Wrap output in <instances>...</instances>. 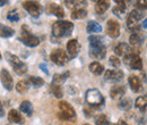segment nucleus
Here are the masks:
<instances>
[{
	"instance_id": "obj_30",
	"label": "nucleus",
	"mask_w": 147,
	"mask_h": 125,
	"mask_svg": "<svg viewBox=\"0 0 147 125\" xmlns=\"http://www.w3.org/2000/svg\"><path fill=\"white\" fill-rule=\"evenodd\" d=\"M87 15V12L85 8H78V9H75L71 13V18L73 19H82V18H85Z\"/></svg>"
},
{
	"instance_id": "obj_46",
	"label": "nucleus",
	"mask_w": 147,
	"mask_h": 125,
	"mask_svg": "<svg viewBox=\"0 0 147 125\" xmlns=\"http://www.w3.org/2000/svg\"><path fill=\"white\" fill-rule=\"evenodd\" d=\"M84 125H90V124H84Z\"/></svg>"
},
{
	"instance_id": "obj_11",
	"label": "nucleus",
	"mask_w": 147,
	"mask_h": 125,
	"mask_svg": "<svg viewBox=\"0 0 147 125\" xmlns=\"http://www.w3.org/2000/svg\"><path fill=\"white\" fill-rule=\"evenodd\" d=\"M0 80H1V83L3 85V88L8 91L13 90V87H14V80H13V76L10 75V73L2 68L1 72H0Z\"/></svg>"
},
{
	"instance_id": "obj_34",
	"label": "nucleus",
	"mask_w": 147,
	"mask_h": 125,
	"mask_svg": "<svg viewBox=\"0 0 147 125\" xmlns=\"http://www.w3.org/2000/svg\"><path fill=\"white\" fill-rule=\"evenodd\" d=\"M28 82L35 87H42L44 84V80L38 77V76H30L28 77Z\"/></svg>"
},
{
	"instance_id": "obj_5",
	"label": "nucleus",
	"mask_w": 147,
	"mask_h": 125,
	"mask_svg": "<svg viewBox=\"0 0 147 125\" xmlns=\"http://www.w3.org/2000/svg\"><path fill=\"white\" fill-rule=\"evenodd\" d=\"M5 56H6V58H7L8 63L11 65L13 70L15 71L16 74H18V75H23V74H25V73L27 72V66H26V64H25V63H23L17 56L9 54V53H7Z\"/></svg>"
},
{
	"instance_id": "obj_6",
	"label": "nucleus",
	"mask_w": 147,
	"mask_h": 125,
	"mask_svg": "<svg viewBox=\"0 0 147 125\" xmlns=\"http://www.w3.org/2000/svg\"><path fill=\"white\" fill-rule=\"evenodd\" d=\"M143 18V13L138 12V10H131L129 13L128 17H127V27H128L129 31H132V32H138L139 31V20Z\"/></svg>"
},
{
	"instance_id": "obj_14",
	"label": "nucleus",
	"mask_w": 147,
	"mask_h": 125,
	"mask_svg": "<svg viewBox=\"0 0 147 125\" xmlns=\"http://www.w3.org/2000/svg\"><path fill=\"white\" fill-rule=\"evenodd\" d=\"M45 12H47L48 14H52V15H55V16H57L58 18H62L63 16H65L63 8H62L61 6H59V5H55V3H53V2H50V3L47 5V7H45Z\"/></svg>"
},
{
	"instance_id": "obj_32",
	"label": "nucleus",
	"mask_w": 147,
	"mask_h": 125,
	"mask_svg": "<svg viewBox=\"0 0 147 125\" xmlns=\"http://www.w3.org/2000/svg\"><path fill=\"white\" fill-rule=\"evenodd\" d=\"M69 76V72H65L62 74H55L53 76V83H57V84H60L62 83L65 80H67Z\"/></svg>"
},
{
	"instance_id": "obj_44",
	"label": "nucleus",
	"mask_w": 147,
	"mask_h": 125,
	"mask_svg": "<svg viewBox=\"0 0 147 125\" xmlns=\"http://www.w3.org/2000/svg\"><path fill=\"white\" fill-rule=\"evenodd\" d=\"M7 3V1L6 0H0V6H2V5H6Z\"/></svg>"
},
{
	"instance_id": "obj_37",
	"label": "nucleus",
	"mask_w": 147,
	"mask_h": 125,
	"mask_svg": "<svg viewBox=\"0 0 147 125\" xmlns=\"http://www.w3.org/2000/svg\"><path fill=\"white\" fill-rule=\"evenodd\" d=\"M147 8V1H137L136 2V10L143 13V10H145Z\"/></svg>"
},
{
	"instance_id": "obj_40",
	"label": "nucleus",
	"mask_w": 147,
	"mask_h": 125,
	"mask_svg": "<svg viewBox=\"0 0 147 125\" xmlns=\"http://www.w3.org/2000/svg\"><path fill=\"white\" fill-rule=\"evenodd\" d=\"M3 114H5V111H3V106H2V104H1V101H0V117H2Z\"/></svg>"
},
{
	"instance_id": "obj_27",
	"label": "nucleus",
	"mask_w": 147,
	"mask_h": 125,
	"mask_svg": "<svg viewBox=\"0 0 147 125\" xmlns=\"http://www.w3.org/2000/svg\"><path fill=\"white\" fill-rule=\"evenodd\" d=\"M90 71L92 72L93 74H95V75H101L104 71V67L98 61H93V63L90 64Z\"/></svg>"
},
{
	"instance_id": "obj_41",
	"label": "nucleus",
	"mask_w": 147,
	"mask_h": 125,
	"mask_svg": "<svg viewBox=\"0 0 147 125\" xmlns=\"http://www.w3.org/2000/svg\"><path fill=\"white\" fill-rule=\"evenodd\" d=\"M40 68H41V70H42V71H44V72H45V73H47V74H48V73H49V71H48V70H47V68H45V65H43V64H41V65H40Z\"/></svg>"
},
{
	"instance_id": "obj_35",
	"label": "nucleus",
	"mask_w": 147,
	"mask_h": 125,
	"mask_svg": "<svg viewBox=\"0 0 147 125\" xmlns=\"http://www.w3.org/2000/svg\"><path fill=\"white\" fill-rule=\"evenodd\" d=\"M7 18H8L9 20H11V22H18L19 15H18V13H17V10H11V12H9L8 15H7Z\"/></svg>"
},
{
	"instance_id": "obj_25",
	"label": "nucleus",
	"mask_w": 147,
	"mask_h": 125,
	"mask_svg": "<svg viewBox=\"0 0 147 125\" xmlns=\"http://www.w3.org/2000/svg\"><path fill=\"white\" fill-rule=\"evenodd\" d=\"M15 34V31L7 26V25H3V24H0V36L1 38H10Z\"/></svg>"
},
{
	"instance_id": "obj_36",
	"label": "nucleus",
	"mask_w": 147,
	"mask_h": 125,
	"mask_svg": "<svg viewBox=\"0 0 147 125\" xmlns=\"http://www.w3.org/2000/svg\"><path fill=\"white\" fill-rule=\"evenodd\" d=\"M119 107L125 109V110H127V109H129V108L131 107V100L129 98H126V99L121 100L120 104H119Z\"/></svg>"
},
{
	"instance_id": "obj_15",
	"label": "nucleus",
	"mask_w": 147,
	"mask_h": 125,
	"mask_svg": "<svg viewBox=\"0 0 147 125\" xmlns=\"http://www.w3.org/2000/svg\"><path fill=\"white\" fill-rule=\"evenodd\" d=\"M114 54L117 56H121V57H126L128 55L132 54V50L131 48L129 47V44L125 43V42H120L115 46L114 48Z\"/></svg>"
},
{
	"instance_id": "obj_7",
	"label": "nucleus",
	"mask_w": 147,
	"mask_h": 125,
	"mask_svg": "<svg viewBox=\"0 0 147 125\" xmlns=\"http://www.w3.org/2000/svg\"><path fill=\"white\" fill-rule=\"evenodd\" d=\"M25 46H27V47H36L40 44V39L37 38V36H33L31 32H30V30H28V27L26 26V25H24V26H22V34H20V39H19Z\"/></svg>"
},
{
	"instance_id": "obj_47",
	"label": "nucleus",
	"mask_w": 147,
	"mask_h": 125,
	"mask_svg": "<svg viewBox=\"0 0 147 125\" xmlns=\"http://www.w3.org/2000/svg\"><path fill=\"white\" fill-rule=\"evenodd\" d=\"M138 125H143V124H138Z\"/></svg>"
},
{
	"instance_id": "obj_21",
	"label": "nucleus",
	"mask_w": 147,
	"mask_h": 125,
	"mask_svg": "<svg viewBox=\"0 0 147 125\" xmlns=\"http://www.w3.org/2000/svg\"><path fill=\"white\" fill-rule=\"evenodd\" d=\"M129 42L132 47H139L144 42V36H142L139 32H134L129 38Z\"/></svg>"
},
{
	"instance_id": "obj_1",
	"label": "nucleus",
	"mask_w": 147,
	"mask_h": 125,
	"mask_svg": "<svg viewBox=\"0 0 147 125\" xmlns=\"http://www.w3.org/2000/svg\"><path fill=\"white\" fill-rule=\"evenodd\" d=\"M90 41V56L94 59H103L107 55V48L103 43V38L97 36H91Z\"/></svg>"
},
{
	"instance_id": "obj_42",
	"label": "nucleus",
	"mask_w": 147,
	"mask_h": 125,
	"mask_svg": "<svg viewBox=\"0 0 147 125\" xmlns=\"http://www.w3.org/2000/svg\"><path fill=\"white\" fill-rule=\"evenodd\" d=\"M114 125H128V124H127V123H126L125 121H122V120H120V121H119L118 123H115V124H114Z\"/></svg>"
},
{
	"instance_id": "obj_10",
	"label": "nucleus",
	"mask_w": 147,
	"mask_h": 125,
	"mask_svg": "<svg viewBox=\"0 0 147 125\" xmlns=\"http://www.w3.org/2000/svg\"><path fill=\"white\" fill-rule=\"evenodd\" d=\"M125 63L128 64L130 68L132 70H142L143 68V61L142 58L138 55L130 54L125 57Z\"/></svg>"
},
{
	"instance_id": "obj_9",
	"label": "nucleus",
	"mask_w": 147,
	"mask_h": 125,
	"mask_svg": "<svg viewBox=\"0 0 147 125\" xmlns=\"http://www.w3.org/2000/svg\"><path fill=\"white\" fill-rule=\"evenodd\" d=\"M23 7L33 17H38L41 15V13H42V6L37 1H24L23 2Z\"/></svg>"
},
{
	"instance_id": "obj_2",
	"label": "nucleus",
	"mask_w": 147,
	"mask_h": 125,
	"mask_svg": "<svg viewBox=\"0 0 147 125\" xmlns=\"http://www.w3.org/2000/svg\"><path fill=\"white\" fill-rule=\"evenodd\" d=\"M74 24L69 20H57L52 25V36L55 39L67 38L73 33Z\"/></svg>"
},
{
	"instance_id": "obj_23",
	"label": "nucleus",
	"mask_w": 147,
	"mask_h": 125,
	"mask_svg": "<svg viewBox=\"0 0 147 125\" xmlns=\"http://www.w3.org/2000/svg\"><path fill=\"white\" fill-rule=\"evenodd\" d=\"M135 106L138 108L140 111H145L147 110V96H140L136 99L135 101Z\"/></svg>"
},
{
	"instance_id": "obj_4",
	"label": "nucleus",
	"mask_w": 147,
	"mask_h": 125,
	"mask_svg": "<svg viewBox=\"0 0 147 125\" xmlns=\"http://www.w3.org/2000/svg\"><path fill=\"white\" fill-rule=\"evenodd\" d=\"M58 107H59V113H58V116L60 120H63V121H75L76 120V111L73 108V106L70 104H68L67 101H60L58 104Z\"/></svg>"
},
{
	"instance_id": "obj_26",
	"label": "nucleus",
	"mask_w": 147,
	"mask_h": 125,
	"mask_svg": "<svg viewBox=\"0 0 147 125\" xmlns=\"http://www.w3.org/2000/svg\"><path fill=\"white\" fill-rule=\"evenodd\" d=\"M19 109H20L22 113L26 114L27 116H31V115L33 114V106H32V104H31L30 101H27V100H25V101H23V102L20 104Z\"/></svg>"
},
{
	"instance_id": "obj_31",
	"label": "nucleus",
	"mask_w": 147,
	"mask_h": 125,
	"mask_svg": "<svg viewBox=\"0 0 147 125\" xmlns=\"http://www.w3.org/2000/svg\"><path fill=\"white\" fill-rule=\"evenodd\" d=\"M95 124L96 125H110V121L107 115L100 114L95 117Z\"/></svg>"
},
{
	"instance_id": "obj_17",
	"label": "nucleus",
	"mask_w": 147,
	"mask_h": 125,
	"mask_svg": "<svg viewBox=\"0 0 147 125\" xmlns=\"http://www.w3.org/2000/svg\"><path fill=\"white\" fill-rule=\"evenodd\" d=\"M104 77L105 80H109V81H120L122 80L123 77V72L119 71V70H108L104 74Z\"/></svg>"
},
{
	"instance_id": "obj_20",
	"label": "nucleus",
	"mask_w": 147,
	"mask_h": 125,
	"mask_svg": "<svg viewBox=\"0 0 147 125\" xmlns=\"http://www.w3.org/2000/svg\"><path fill=\"white\" fill-rule=\"evenodd\" d=\"M110 7V1H105V0H100V1H96L95 3V12L96 14L101 15V14H104L108 8Z\"/></svg>"
},
{
	"instance_id": "obj_22",
	"label": "nucleus",
	"mask_w": 147,
	"mask_h": 125,
	"mask_svg": "<svg viewBox=\"0 0 147 125\" xmlns=\"http://www.w3.org/2000/svg\"><path fill=\"white\" fill-rule=\"evenodd\" d=\"M117 6L113 8V14L119 16V17H123L125 13H126V2L125 1H119L117 0Z\"/></svg>"
},
{
	"instance_id": "obj_12",
	"label": "nucleus",
	"mask_w": 147,
	"mask_h": 125,
	"mask_svg": "<svg viewBox=\"0 0 147 125\" xmlns=\"http://www.w3.org/2000/svg\"><path fill=\"white\" fill-rule=\"evenodd\" d=\"M107 33L108 36L115 39L120 36V24L115 19H109L107 23Z\"/></svg>"
},
{
	"instance_id": "obj_8",
	"label": "nucleus",
	"mask_w": 147,
	"mask_h": 125,
	"mask_svg": "<svg viewBox=\"0 0 147 125\" xmlns=\"http://www.w3.org/2000/svg\"><path fill=\"white\" fill-rule=\"evenodd\" d=\"M50 59L55 63V65L62 66V65H65V64L68 61L69 57H68L67 53H66L63 49L58 48V49H55V50L51 53V55H50Z\"/></svg>"
},
{
	"instance_id": "obj_45",
	"label": "nucleus",
	"mask_w": 147,
	"mask_h": 125,
	"mask_svg": "<svg viewBox=\"0 0 147 125\" xmlns=\"http://www.w3.org/2000/svg\"><path fill=\"white\" fill-rule=\"evenodd\" d=\"M0 59H1V54H0Z\"/></svg>"
},
{
	"instance_id": "obj_3",
	"label": "nucleus",
	"mask_w": 147,
	"mask_h": 125,
	"mask_svg": "<svg viewBox=\"0 0 147 125\" xmlns=\"http://www.w3.org/2000/svg\"><path fill=\"white\" fill-rule=\"evenodd\" d=\"M85 99H86V102L88 104V106L92 108H100L104 104V98L97 89L87 90L86 94H85Z\"/></svg>"
},
{
	"instance_id": "obj_28",
	"label": "nucleus",
	"mask_w": 147,
	"mask_h": 125,
	"mask_svg": "<svg viewBox=\"0 0 147 125\" xmlns=\"http://www.w3.org/2000/svg\"><path fill=\"white\" fill-rule=\"evenodd\" d=\"M50 91L52 92V94L55 96V98H62L63 96V91L60 84H57V83H51V87H50Z\"/></svg>"
},
{
	"instance_id": "obj_29",
	"label": "nucleus",
	"mask_w": 147,
	"mask_h": 125,
	"mask_svg": "<svg viewBox=\"0 0 147 125\" xmlns=\"http://www.w3.org/2000/svg\"><path fill=\"white\" fill-rule=\"evenodd\" d=\"M65 3H66V6L68 7V8H70V9H78V8H84L85 6H86V1H65Z\"/></svg>"
},
{
	"instance_id": "obj_19",
	"label": "nucleus",
	"mask_w": 147,
	"mask_h": 125,
	"mask_svg": "<svg viewBox=\"0 0 147 125\" xmlns=\"http://www.w3.org/2000/svg\"><path fill=\"white\" fill-rule=\"evenodd\" d=\"M128 83L130 85V89L134 92H139L142 90V83L138 79V76L136 75H130L128 77Z\"/></svg>"
},
{
	"instance_id": "obj_16",
	"label": "nucleus",
	"mask_w": 147,
	"mask_h": 125,
	"mask_svg": "<svg viewBox=\"0 0 147 125\" xmlns=\"http://www.w3.org/2000/svg\"><path fill=\"white\" fill-rule=\"evenodd\" d=\"M126 93V87L125 85H114L112 89L110 90V96L112 99L114 100H119L121 99Z\"/></svg>"
},
{
	"instance_id": "obj_24",
	"label": "nucleus",
	"mask_w": 147,
	"mask_h": 125,
	"mask_svg": "<svg viewBox=\"0 0 147 125\" xmlns=\"http://www.w3.org/2000/svg\"><path fill=\"white\" fill-rule=\"evenodd\" d=\"M86 30H87L88 33H98V32L102 31V26L97 22H95V20H90L87 23Z\"/></svg>"
},
{
	"instance_id": "obj_33",
	"label": "nucleus",
	"mask_w": 147,
	"mask_h": 125,
	"mask_svg": "<svg viewBox=\"0 0 147 125\" xmlns=\"http://www.w3.org/2000/svg\"><path fill=\"white\" fill-rule=\"evenodd\" d=\"M28 82L27 81H24V80H22V81H18L17 82V84H16V90L18 91L19 93H24V92H26L27 90H28Z\"/></svg>"
},
{
	"instance_id": "obj_18",
	"label": "nucleus",
	"mask_w": 147,
	"mask_h": 125,
	"mask_svg": "<svg viewBox=\"0 0 147 125\" xmlns=\"http://www.w3.org/2000/svg\"><path fill=\"white\" fill-rule=\"evenodd\" d=\"M8 121L11 123H16V124H23L24 123V117L22 116V114L16 109H10L8 113Z\"/></svg>"
},
{
	"instance_id": "obj_43",
	"label": "nucleus",
	"mask_w": 147,
	"mask_h": 125,
	"mask_svg": "<svg viewBox=\"0 0 147 125\" xmlns=\"http://www.w3.org/2000/svg\"><path fill=\"white\" fill-rule=\"evenodd\" d=\"M143 27H145V29H147V18L143 22Z\"/></svg>"
},
{
	"instance_id": "obj_38",
	"label": "nucleus",
	"mask_w": 147,
	"mask_h": 125,
	"mask_svg": "<svg viewBox=\"0 0 147 125\" xmlns=\"http://www.w3.org/2000/svg\"><path fill=\"white\" fill-rule=\"evenodd\" d=\"M110 65L112 67H119V66H120V59H119L117 56H111Z\"/></svg>"
},
{
	"instance_id": "obj_13",
	"label": "nucleus",
	"mask_w": 147,
	"mask_h": 125,
	"mask_svg": "<svg viewBox=\"0 0 147 125\" xmlns=\"http://www.w3.org/2000/svg\"><path fill=\"white\" fill-rule=\"evenodd\" d=\"M79 50H80V44L77 41V39H71L67 42V55L70 59L75 58L79 54Z\"/></svg>"
},
{
	"instance_id": "obj_39",
	"label": "nucleus",
	"mask_w": 147,
	"mask_h": 125,
	"mask_svg": "<svg viewBox=\"0 0 147 125\" xmlns=\"http://www.w3.org/2000/svg\"><path fill=\"white\" fill-rule=\"evenodd\" d=\"M84 115L86 116V117H92L93 116V109L92 107L91 108H84Z\"/></svg>"
}]
</instances>
